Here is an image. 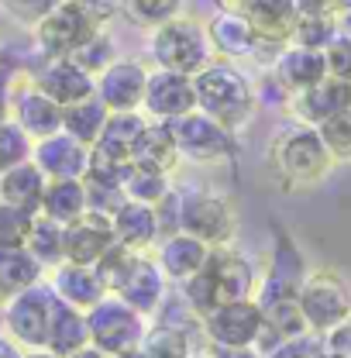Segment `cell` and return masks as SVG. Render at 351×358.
I'll list each match as a JSON object with an SVG mask.
<instances>
[{"label": "cell", "instance_id": "3", "mask_svg": "<svg viewBox=\"0 0 351 358\" xmlns=\"http://www.w3.org/2000/svg\"><path fill=\"white\" fill-rule=\"evenodd\" d=\"M193 90H196V110L214 117L227 131H238L255 114V87L234 62L214 59L207 69L193 76Z\"/></svg>", "mask_w": 351, "mask_h": 358}, {"label": "cell", "instance_id": "30", "mask_svg": "<svg viewBox=\"0 0 351 358\" xmlns=\"http://www.w3.org/2000/svg\"><path fill=\"white\" fill-rule=\"evenodd\" d=\"M45 279V266L28 248H0V303Z\"/></svg>", "mask_w": 351, "mask_h": 358}, {"label": "cell", "instance_id": "4", "mask_svg": "<svg viewBox=\"0 0 351 358\" xmlns=\"http://www.w3.org/2000/svg\"><path fill=\"white\" fill-rule=\"evenodd\" d=\"M268 162L275 169V176L286 186H317L320 179H327V173L334 169V159L324 145V138L317 128L310 124H289L272 138L268 145Z\"/></svg>", "mask_w": 351, "mask_h": 358}, {"label": "cell", "instance_id": "2", "mask_svg": "<svg viewBox=\"0 0 351 358\" xmlns=\"http://www.w3.org/2000/svg\"><path fill=\"white\" fill-rule=\"evenodd\" d=\"M117 14L114 0H62L45 17L35 21V38L48 59H69L80 45L103 31V24Z\"/></svg>", "mask_w": 351, "mask_h": 358}, {"label": "cell", "instance_id": "16", "mask_svg": "<svg viewBox=\"0 0 351 358\" xmlns=\"http://www.w3.org/2000/svg\"><path fill=\"white\" fill-rule=\"evenodd\" d=\"M31 162L45 173V179H83L89 166V148L80 145L76 138H69L66 131H55L35 141Z\"/></svg>", "mask_w": 351, "mask_h": 358}, {"label": "cell", "instance_id": "45", "mask_svg": "<svg viewBox=\"0 0 351 358\" xmlns=\"http://www.w3.org/2000/svg\"><path fill=\"white\" fill-rule=\"evenodd\" d=\"M324 62H327V76L351 83V38L338 35L334 42L324 48Z\"/></svg>", "mask_w": 351, "mask_h": 358}, {"label": "cell", "instance_id": "9", "mask_svg": "<svg viewBox=\"0 0 351 358\" xmlns=\"http://www.w3.org/2000/svg\"><path fill=\"white\" fill-rule=\"evenodd\" d=\"M169 131H173L179 159L182 162H196V166L231 159L234 155V145H238L234 131H227L214 117H207L203 110H189V114L169 121Z\"/></svg>", "mask_w": 351, "mask_h": 358}, {"label": "cell", "instance_id": "54", "mask_svg": "<svg viewBox=\"0 0 351 358\" xmlns=\"http://www.w3.org/2000/svg\"><path fill=\"white\" fill-rule=\"evenodd\" d=\"M69 358H107L100 348H93V345H87V348H80V352H73Z\"/></svg>", "mask_w": 351, "mask_h": 358}, {"label": "cell", "instance_id": "37", "mask_svg": "<svg viewBox=\"0 0 351 358\" xmlns=\"http://www.w3.org/2000/svg\"><path fill=\"white\" fill-rule=\"evenodd\" d=\"M179 7H182V0H121V10L131 17L134 24H141L148 31L179 17Z\"/></svg>", "mask_w": 351, "mask_h": 358}, {"label": "cell", "instance_id": "13", "mask_svg": "<svg viewBox=\"0 0 351 358\" xmlns=\"http://www.w3.org/2000/svg\"><path fill=\"white\" fill-rule=\"evenodd\" d=\"M166 293H169V279H166V272L159 268V262L152 259V255H134L131 268H128V275L121 279V286H117V293L114 296H121L131 310H138L141 317H155L159 307H162V300H166Z\"/></svg>", "mask_w": 351, "mask_h": 358}, {"label": "cell", "instance_id": "51", "mask_svg": "<svg viewBox=\"0 0 351 358\" xmlns=\"http://www.w3.org/2000/svg\"><path fill=\"white\" fill-rule=\"evenodd\" d=\"M21 352H24V348H21V345H14V341L0 331V358H21Z\"/></svg>", "mask_w": 351, "mask_h": 358}, {"label": "cell", "instance_id": "55", "mask_svg": "<svg viewBox=\"0 0 351 358\" xmlns=\"http://www.w3.org/2000/svg\"><path fill=\"white\" fill-rule=\"evenodd\" d=\"M21 358H59V355H52L45 348H35V352H21Z\"/></svg>", "mask_w": 351, "mask_h": 358}, {"label": "cell", "instance_id": "49", "mask_svg": "<svg viewBox=\"0 0 351 358\" xmlns=\"http://www.w3.org/2000/svg\"><path fill=\"white\" fill-rule=\"evenodd\" d=\"M300 14H334V0H293Z\"/></svg>", "mask_w": 351, "mask_h": 358}, {"label": "cell", "instance_id": "10", "mask_svg": "<svg viewBox=\"0 0 351 358\" xmlns=\"http://www.w3.org/2000/svg\"><path fill=\"white\" fill-rule=\"evenodd\" d=\"M234 207L227 196L210 193V189H189L182 193V207H179V231L193 234L196 241L217 248V245H231L234 238Z\"/></svg>", "mask_w": 351, "mask_h": 358}, {"label": "cell", "instance_id": "59", "mask_svg": "<svg viewBox=\"0 0 351 358\" xmlns=\"http://www.w3.org/2000/svg\"><path fill=\"white\" fill-rule=\"evenodd\" d=\"M0 203H3V200H0Z\"/></svg>", "mask_w": 351, "mask_h": 358}, {"label": "cell", "instance_id": "7", "mask_svg": "<svg viewBox=\"0 0 351 358\" xmlns=\"http://www.w3.org/2000/svg\"><path fill=\"white\" fill-rule=\"evenodd\" d=\"M300 313L313 334H327L351 317V286L334 268H313L300 286Z\"/></svg>", "mask_w": 351, "mask_h": 358}, {"label": "cell", "instance_id": "41", "mask_svg": "<svg viewBox=\"0 0 351 358\" xmlns=\"http://www.w3.org/2000/svg\"><path fill=\"white\" fill-rule=\"evenodd\" d=\"M317 131H320L334 162H351V107H345L334 117H327L324 124H317Z\"/></svg>", "mask_w": 351, "mask_h": 358}, {"label": "cell", "instance_id": "17", "mask_svg": "<svg viewBox=\"0 0 351 358\" xmlns=\"http://www.w3.org/2000/svg\"><path fill=\"white\" fill-rule=\"evenodd\" d=\"M110 245H114V227H110V217H103V214L87 210L83 217L66 224L62 248H66V262H73V266L93 268L96 259H100Z\"/></svg>", "mask_w": 351, "mask_h": 358}, {"label": "cell", "instance_id": "48", "mask_svg": "<svg viewBox=\"0 0 351 358\" xmlns=\"http://www.w3.org/2000/svg\"><path fill=\"white\" fill-rule=\"evenodd\" d=\"M203 352L210 358H262L255 348H227V345H207Z\"/></svg>", "mask_w": 351, "mask_h": 358}, {"label": "cell", "instance_id": "24", "mask_svg": "<svg viewBox=\"0 0 351 358\" xmlns=\"http://www.w3.org/2000/svg\"><path fill=\"white\" fill-rule=\"evenodd\" d=\"M110 227H114V241H121L124 248H131L138 255L159 245V224H155V207L152 203L124 200L110 214Z\"/></svg>", "mask_w": 351, "mask_h": 358}, {"label": "cell", "instance_id": "8", "mask_svg": "<svg viewBox=\"0 0 351 358\" xmlns=\"http://www.w3.org/2000/svg\"><path fill=\"white\" fill-rule=\"evenodd\" d=\"M55 289L48 282H35L31 289L3 300V334L21 345L24 352H35L45 348V338H48V324H52V313H55Z\"/></svg>", "mask_w": 351, "mask_h": 358}, {"label": "cell", "instance_id": "28", "mask_svg": "<svg viewBox=\"0 0 351 358\" xmlns=\"http://www.w3.org/2000/svg\"><path fill=\"white\" fill-rule=\"evenodd\" d=\"M45 186H48L45 173L28 159V162H21V166H14V169H7L0 176V200L10 203V207H21L28 214H38Z\"/></svg>", "mask_w": 351, "mask_h": 358}, {"label": "cell", "instance_id": "22", "mask_svg": "<svg viewBox=\"0 0 351 358\" xmlns=\"http://www.w3.org/2000/svg\"><path fill=\"white\" fill-rule=\"evenodd\" d=\"M207 255H210V245H203V241H196L193 234H186V231H176L169 238H162L159 245H155V262L159 268L166 272V279L169 282H186L189 275H196L203 262H207Z\"/></svg>", "mask_w": 351, "mask_h": 358}, {"label": "cell", "instance_id": "23", "mask_svg": "<svg viewBox=\"0 0 351 358\" xmlns=\"http://www.w3.org/2000/svg\"><path fill=\"white\" fill-rule=\"evenodd\" d=\"M203 28H207V38H210L214 55H220L224 62H231V59H252V55H259V52H262L259 42H255V31H252V24H248V17H245V14H227V10H217Z\"/></svg>", "mask_w": 351, "mask_h": 358}, {"label": "cell", "instance_id": "20", "mask_svg": "<svg viewBox=\"0 0 351 358\" xmlns=\"http://www.w3.org/2000/svg\"><path fill=\"white\" fill-rule=\"evenodd\" d=\"M345 107H351V83L345 80H334V76H324L317 87L303 90V93H293L289 96V110L300 124H324L327 117L341 114Z\"/></svg>", "mask_w": 351, "mask_h": 358}, {"label": "cell", "instance_id": "44", "mask_svg": "<svg viewBox=\"0 0 351 358\" xmlns=\"http://www.w3.org/2000/svg\"><path fill=\"white\" fill-rule=\"evenodd\" d=\"M265 358H327V348H324V334H300V338H289V341H282L272 355Z\"/></svg>", "mask_w": 351, "mask_h": 358}, {"label": "cell", "instance_id": "19", "mask_svg": "<svg viewBox=\"0 0 351 358\" xmlns=\"http://www.w3.org/2000/svg\"><path fill=\"white\" fill-rule=\"evenodd\" d=\"M31 83L59 107H73V103L96 93V80L89 73H83L73 59H48Z\"/></svg>", "mask_w": 351, "mask_h": 358}, {"label": "cell", "instance_id": "6", "mask_svg": "<svg viewBox=\"0 0 351 358\" xmlns=\"http://www.w3.org/2000/svg\"><path fill=\"white\" fill-rule=\"evenodd\" d=\"M87 331L93 348H100L107 358H121L141 348V338L148 331V317L131 310L121 296L107 293L96 307L87 310Z\"/></svg>", "mask_w": 351, "mask_h": 358}, {"label": "cell", "instance_id": "31", "mask_svg": "<svg viewBox=\"0 0 351 358\" xmlns=\"http://www.w3.org/2000/svg\"><path fill=\"white\" fill-rule=\"evenodd\" d=\"M42 217L55 224H73L76 217L87 214V189H83V179H48L42 196Z\"/></svg>", "mask_w": 351, "mask_h": 358}, {"label": "cell", "instance_id": "58", "mask_svg": "<svg viewBox=\"0 0 351 358\" xmlns=\"http://www.w3.org/2000/svg\"><path fill=\"white\" fill-rule=\"evenodd\" d=\"M121 358H141V352H131V355H121Z\"/></svg>", "mask_w": 351, "mask_h": 358}, {"label": "cell", "instance_id": "1", "mask_svg": "<svg viewBox=\"0 0 351 358\" xmlns=\"http://www.w3.org/2000/svg\"><path fill=\"white\" fill-rule=\"evenodd\" d=\"M176 289L182 293L186 307L203 320L220 303L252 300L255 289H259V268L252 266V259L241 255L238 248L217 245V248H210L203 268L196 275H189L186 282H179Z\"/></svg>", "mask_w": 351, "mask_h": 358}, {"label": "cell", "instance_id": "18", "mask_svg": "<svg viewBox=\"0 0 351 358\" xmlns=\"http://www.w3.org/2000/svg\"><path fill=\"white\" fill-rule=\"evenodd\" d=\"M245 17H248V24L255 31L259 48L262 52L265 48L279 52V48H286L293 42V28L300 21V10H296L293 0H252Z\"/></svg>", "mask_w": 351, "mask_h": 358}, {"label": "cell", "instance_id": "11", "mask_svg": "<svg viewBox=\"0 0 351 358\" xmlns=\"http://www.w3.org/2000/svg\"><path fill=\"white\" fill-rule=\"evenodd\" d=\"M207 345H227V348H255L259 334L265 327V317L252 300H231L220 303L200 320Z\"/></svg>", "mask_w": 351, "mask_h": 358}, {"label": "cell", "instance_id": "34", "mask_svg": "<svg viewBox=\"0 0 351 358\" xmlns=\"http://www.w3.org/2000/svg\"><path fill=\"white\" fill-rule=\"evenodd\" d=\"M62 234L66 227L55 221H48L42 214H35V224H31V234H28V252L42 262L45 268H55L66 262V248H62Z\"/></svg>", "mask_w": 351, "mask_h": 358}, {"label": "cell", "instance_id": "35", "mask_svg": "<svg viewBox=\"0 0 351 358\" xmlns=\"http://www.w3.org/2000/svg\"><path fill=\"white\" fill-rule=\"evenodd\" d=\"M338 35H341V31H338L334 14H300V21H296V28H293V42L289 45L324 52Z\"/></svg>", "mask_w": 351, "mask_h": 358}, {"label": "cell", "instance_id": "53", "mask_svg": "<svg viewBox=\"0 0 351 358\" xmlns=\"http://www.w3.org/2000/svg\"><path fill=\"white\" fill-rule=\"evenodd\" d=\"M334 21H338V31L351 38V10H338V14H334Z\"/></svg>", "mask_w": 351, "mask_h": 358}, {"label": "cell", "instance_id": "12", "mask_svg": "<svg viewBox=\"0 0 351 358\" xmlns=\"http://www.w3.org/2000/svg\"><path fill=\"white\" fill-rule=\"evenodd\" d=\"M141 107H145V114H148L152 121H176V117L196 110L193 76L169 73V69H155V73H148Z\"/></svg>", "mask_w": 351, "mask_h": 358}, {"label": "cell", "instance_id": "46", "mask_svg": "<svg viewBox=\"0 0 351 358\" xmlns=\"http://www.w3.org/2000/svg\"><path fill=\"white\" fill-rule=\"evenodd\" d=\"M324 348L331 358H351V317L324 334Z\"/></svg>", "mask_w": 351, "mask_h": 358}, {"label": "cell", "instance_id": "38", "mask_svg": "<svg viewBox=\"0 0 351 358\" xmlns=\"http://www.w3.org/2000/svg\"><path fill=\"white\" fill-rule=\"evenodd\" d=\"M134 255L138 252H131V248H124L121 241H114L100 259H96V266H93V272H96V279L103 282V289L114 296L117 293V286H121V279L128 275V268H131L134 262Z\"/></svg>", "mask_w": 351, "mask_h": 358}, {"label": "cell", "instance_id": "15", "mask_svg": "<svg viewBox=\"0 0 351 358\" xmlns=\"http://www.w3.org/2000/svg\"><path fill=\"white\" fill-rule=\"evenodd\" d=\"M10 121L31 141H42L48 134L62 131V107L52 103L35 83H28L21 90H10Z\"/></svg>", "mask_w": 351, "mask_h": 358}, {"label": "cell", "instance_id": "40", "mask_svg": "<svg viewBox=\"0 0 351 358\" xmlns=\"http://www.w3.org/2000/svg\"><path fill=\"white\" fill-rule=\"evenodd\" d=\"M31 148H35V141L21 131L10 117L0 121V176H3L7 169L28 162V159H31Z\"/></svg>", "mask_w": 351, "mask_h": 358}, {"label": "cell", "instance_id": "29", "mask_svg": "<svg viewBox=\"0 0 351 358\" xmlns=\"http://www.w3.org/2000/svg\"><path fill=\"white\" fill-rule=\"evenodd\" d=\"M89 345V331H87V313L69 307V303H55L52 324H48V338H45V352L59 358H69L73 352L87 348Z\"/></svg>", "mask_w": 351, "mask_h": 358}, {"label": "cell", "instance_id": "33", "mask_svg": "<svg viewBox=\"0 0 351 358\" xmlns=\"http://www.w3.org/2000/svg\"><path fill=\"white\" fill-rule=\"evenodd\" d=\"M138 352H141V358H189L196 352V345H193L189 331H179V327L155 320V324H148Z\"/></svg>", "mask_w": 351, "mask_h": 358}, {"label": "cell", "instance_id": "57", "mask_svg": "<svg viewBox=\"0 0 351 358\" xmlns=\"http://www.w3.org/2000/svg\"><path fill=\"white\" fill-rule=\"evenodd\" d=\"M189 358H210V355H207L203 348H196V352H193V355H189Z\"/></svg>", "mask_w": 351, "mask_h": 358}, {"label": "cell", "instance_id": "26", "mask_svg": "<svg viewBox=\"0 0 351 358\" xmlns=\"http://www.w3.org/2000/svg\"><path fill=\"white\" fill-rule=\"evenodd\" d=\"M148 124V117H141L138 110H121V114H110L103 131L96 138V145L89 148L93 155L107 159V162H117V166H131V152H134V141L141 128Z\"/></svg>", "mask_w": 351, "mask_h": 358}, {"label": "cell", "instance_id": "47", "mask_svg": "<svg viewBox=\"0 0 351 358\" xmlns=\"http://www.w3.org/2000/svg\"><path fill=\"white\" fill-rule=\"evenodd\" d=\"M62 0H10V7L21 14V17H31V21H38V17H45L52 7H59Z\"/></svg>", "mask_w": 351, "mask_h": 358}, {"label": "cell", "instance_id": "39", "mask_svg": "<svg viewBox=\"0 0 351 358\" xmlns=\"http://www.w3.org/2000/svg\"><path fill=\"white\" fill-rule=\"evenodd\" d=\"M69 59H73L83 73H89V76L96 80V76L117 59V48H114V38H110L107 31H100V35H93L87 45H80Z\"/></svg>", "mask_w": 351, "mask_h": 358}, {"label": "cell", "instance_id": "52", "mask_svg": "<svg viewBox=\"0 0 351 358\" xmlns=\"http://www.w3.org/2000/svg\"><path fill=\"white\" fill-rule=\"evenodd\" d=\"M252 7V0H217V10H227V14H245Z\"/></svg>", "mask_w": 351, "mask_h": 358}, {"label": "cell", "instance_id": "56", "mask_svg": "<svg viewBox=\"0 0 351 358\" xmlns=\"http://www.w3.org/2000/svg\"><path fill=\"white\" fill-rule=\"evenodd\" d=\"M338 10H351V0H334V14Z\"/></svg>", "mask_w": 351, "mask_h": 358}, {"label": "cell", "instance_id": "25", "mask_svg": "<svg viewBox=\"0 0 351 358\" xmlns=\"http://www.w3.org/2000/svg\"><path fill=\"white\" fill-rule=\"evenodd\" d=\"M48 286L55 289V296L62 303H69V307H76V310H83V313L107 296V289L96 279V272L89 266H73V262H62V266L52 268Z\"/></svg>", "mask_w": 351, "mask_h": 358}, {"label": "cell", "instance_id": "21", "mask_svg": "<svg viewBox=\"0 0 351 358\" xmlns=\"http://www.w3.org/2000/svg\"><path fill=\"white\" fill-rule=\"evenodd\" d=\"M324 76H327L324 52L300 48V45H286V48H279L275 59H272V80L286 90L289 96H293V93H303V90H310V87H317Z\"/></svg>", "mask_w": 351, "mask_h": 358}, {"label": "cell", "instance_id": "50", "mask_svg": "<svg viewBox=\"0 0 351 358\" xmlns=\"http://www.w3.org/2000/svg\"><path fill=\"white\" fill-rule=\"evenodd\" d=\"M7 117H10V80L0 69V121H7Z\"/></svg>", "mask_w": 351, "mask_h": 358}, {"label": "cell", "instance_id": "36", "mask_svg": "<svg viewBox=\"0 0 351 358\" xmlns=\"http://www.w3.org/2000/svg\"><path fill=\"white\" fill-rule=\"evenodd\" d=\"M121 189L128 200H138V203H159L166 193H169V176L162 173H152V169H141V166H128V173L121 179Z\"/></svg>", "mask_w": 351, "mask_h": 358}, {"label": "cell", "instance_id": "5", "mask_svg": "<svg viewBox=\"0 0 351 358\" xmlns=\"http://www.w3.org/2000/svg\"><path fill=\"white\" fill-rule=\"evenodd\" d=\"M148 55L155 59V69H169L182 76H196L214 62V48L207 38V28L193 17H173L159 28H152Z\"/></svg>", "mask_w": 351, "mask_h": 358}, {"label": "cell", "instance_id": "32", "mask_svg": "<svg viewBox=\"0 0 351 358\" xmlns=\"http://www.w3.org/2000/svg\"><path fill=\"white\" fill-rule=\"evenodd\" d=\"M107 117H110V110H107V107L100 103V96L93 93V96L73 103V107H62V131L69 134V138H76L80 145L93 148L100 131H103V124H107Z\"/></svg>", "mask_w": 351, "mask_h": 358}, {"label": "cell", "instance_id": "42", "mask_svg": "<svg viewBox=\"0 0 351 358\" xmlns=\"http://www.w3.org/2000/svg\"><path fill=\"white\" fill-rule=\"evenodd\" d=\"M31 224H35V214L10 207V203H0V248H24Z\"/></svg>", "mask_w": 351, "mask_h": 358}, {"label": "cell", "instance_id": "27", "mask_svg": "<svg viewBox=\"0 0 351 358\" xmlns=\"http://www.w3.org/2000/svg\"><path fill=\"white\" fill-rule=\"evenodd\" d=\"M179 152H176L173 131H169V121H148L138 141H134L131 152V166H141V169H152V173H162L169 176L176 166H179Z\"/></svg>", "mask_w": 351, "mask_h": 358}, {"label": "cell", "instance_id": "43", "mask_svg": "<svg viewBox=\"0 0 351 358\" xmlns=\"http://www.w3.org/2000/svg\"><path fill=\"white\" fill-rule=\"evenodd\" d=\"M83 189H87V210L103 214V217H110V214L128 200L124 189L114 186V182H93V179H83Z\"/></svg>", "mask_w": 351, "mask_h": 358}, {"label": "cell", "instance_id": "14", "mask_svg": "<svg viewBox=\"0 0 351 358\" xmlns=\"http://www.w3.org/2000/svg\"><path fill=\"white\" fill-rule=\"evenodd\" d=\"M145 83H148V69L134 59H114L100 76H96V96L110 114L121 110H138L141 96H145Z\"/></svg>", "mask_w": 351, "mask_h": 358}]
</instances>
